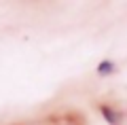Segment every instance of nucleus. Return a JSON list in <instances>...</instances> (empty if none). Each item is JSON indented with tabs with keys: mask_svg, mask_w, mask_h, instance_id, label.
<instances>
[{
	"mask_svg": "<svg viewBox=\"0 0 127 125\" xmlns=\"http://www.w3.org/2000/svg\"><path fill=\"white\" fill-rule=\"evenodd\" d=\"M112 72H117V64L110 62V59H104V62L97 64V74L106 76V74H112Z\"/></svg>",
	"mask_w": 127,
	"mask_h": 125,
	"instance_id": "f257e3e1",
	"label": "nucleus"
},
{
	"mask_svg": "<svg viewBox=\"0 0 127 125\" xmlns=\"http://www.w3.org/2000/svg\"><path fill=\"white\" fill-rule=\"evenodd\" d=\"M100 112L104 115V119L108 121L110 125H119V123H121V117H119L117 112H112V110H110L108 106H100Z\"/></svg>",
	"mask_w": 127,
	"mask_h": 125,
	"instance_id": "f03ea898",
	"label": "nucleus"
}]
</instances>
